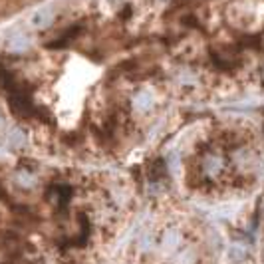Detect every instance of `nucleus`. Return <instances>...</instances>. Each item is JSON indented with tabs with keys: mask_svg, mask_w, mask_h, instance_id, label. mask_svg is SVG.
I'll return each instance as SVG.
<instances>
[{
	"mask_svg": "<svg viewBox=\"0 0 264 264\" xmlns=\"http://www.w3.org/2000/svg\"><path fill=\"white\" fill-rule=\"evenodd\" d=\"M181 242H183V235H181L179 231L171 229V231H167V233L163 235V240H161V248H163L165 252H175V250H179Z\"/></svg>",
	"mask_w": 264,
	"mask_h": 264,
	"instance_id": "f257e3e1",
	"label": "nucleus"
},
{
	"mask_svg": "<svg viewBox=\"0 0 264 264\" xmlns=\"http://www.w3.org/2000/svg\"><path fill=\"white\" fill-rule=\"evenodd\" d=\"M80 32H82V26H80V24L72 26V28H70V30H66V32H64V34H62V36L58 38V40H54V42H50V44H48V48H50V50L66 48V46H68V44H70L72 40H76V36H78Z\"/></svg>",
	"mask_w": 264,
	"mask_h": 264,
	"instance_id": "f03ea898",
	"label": "nucleus"
},
{
	"mask_svg": "<svg viewBox=\"0 0 264 264\" xmlns=\"http://www.w3.org/2000/svg\"><path fill=\"white\" fill-rule=\"evenodd\" d=\"M220 169H222V159H220L218 155H207V157H205V161H203V171H205V175L216 177V175L220 173Z\"/></svg>",
	"mask_w": 264,
	"mask_h": 264,
	"instance_id": "7ed1b4c3",
	"label": "nucleus"
},
{
	"mask_svg": "<svg viewBox=\"0 0 264 264\" xmlns=\"http://www.w3.org/2000/svg\"><path fill=\"white\" fill-rule=\"evenodd\" d=\"M14 181L22 189H32L36 185V175L32 171H28V169H18L16 175H14Z\"/></svg>",
	"mask_w": 264,
	"mask_h": 264,
	"instance_id": "20e7f679",
	"label": "nucleus"
},
{
	"mask_svg": "<svg viewBox=\"0 0 264 264\" xmlns=\"http://www.w3.org/2000/svg\"><path fill=\"white\" fill-rule=\"evenodd\" d=\"M18 84H20V82L14 78V73L10 72L8 68L0 66V88H2V90H6V92H12V90H14Z\"/></svg>",
	"mask_w": 264,
	"mask_h": 264,
	"instance_id": "39448f33",
	"label": "nucleus"
},
{
	"mask_svg": "<svg viewBox=\"0 0 264 264\" xmlns=\"http://www.w3.org/2000/svg\"><path fill=\"white\" fill-rule=\"evenodd\" d=\"M50 22H54V10H52V8L40 10V12L34 14V18H32V24L38 26V28H44V26H48Z\"/></svg>",
	"mask_w": 264,
	"mask_h": 264,
	"instance_id": "423d86ee",
	"label": "nucleus"
},
{
	"mask_svg": "<svg viewBox=\"0 0 264 264\" xmlns=\"http://www.w3.org/2000/svg\"><path fill=\"white\" fill-rule=\"evenodd\" d=\"M133 105H135V109H139V111H147V109L153 105V97H151L149 92H141L139 96L135 97Z\"/></svg>",
	"mask_w": 264,
	"mask_h": 264,
	"instance_id": "0eeeda50",
	"label": "nucleus"
},
{
	"mask_svg": "<svg viewBox=\"0 0 264 264\" xmlns=\"http://www.w3.org/2000/svg\"><path fill=\"white\" fill-rule=\"evenodd\" d=\"M229 260H233V262H242L244 258H246V248L244 246H240V244H233L231 248H229Z\"/></svg>",
	"mask_w": 264,
	"mask_h": 264,
	"instance_id": "6e6552de",
	"label": "nucleus"
},
{
	"mask_svg": "<svg viewBox=\"0 0 264 264\" xmlns=\"http://www.w3.org/2000/svg\"><path fill=\"white\" fill-rule=\"evenodd\" d=\"M195 262H197V252L193 248H185L177 256V264H195Z\"/></svg>",
	"mask_w": 264,
	"mask_h": 264,
	"instance_id": "1a4fd4ad",
	"label": "nucleus"
},
{
	"mask_svg": "<svg viewBox=\"0 0 264 264\" xmlns=\"http://www.w3.org/2000/svg\"><path fill=\"white\" fill-rule=\"evenodd\" d=\"M139 246H141V250H149V248H151V235H149V233H145L143 237H141Z\"/></svg>",
	"mask_w": 264,
	"mask_h": 264,
	"instance_id": "9d476101",
	"label": "nucleus"
},
{
	"mask_svg": "<svg viewBox=\"0 0 264 264\" xmlns=\"http://www.w3.org/2000/svg\"><path fill=\"white\" fill-rule=\"evenodd\" d=\"M169 167H171L173 173L179 171V157H177V155H171V157H169Z\"/></svg>",
	"mask_w": 264,
	"mask_h": 264,
	"instance_id": "9b49d317",
	"label": "nucleus"
}]
</instances>
